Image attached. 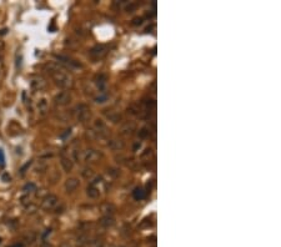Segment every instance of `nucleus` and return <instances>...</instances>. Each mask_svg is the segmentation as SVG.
<instances>
[{
    "label": "nucleus",
    "instance_id": "nucleus-3",
    "mask_svg": "<svg viewBox=\"0 0 281 247\" xmlns=\"http://www.w3.org/2000/svg\"><path fill=\"white\" fill-rule=\"evenodd\" d=\"M34 189H35V186H34L33 183H29V185H26V186H25V190H34Z\"/></svg>",
    "mask_w": 281,
    "mask_h": 247
},
{
    "label": "nucleus",
    "instance_id": "nucleus-1",
    "mask_svg": "<svg viewBox=\"0 0 281 247\" xmlns=\"http://www.w3.org/2000/svg\"><path fill=\"white\" fill-rule=\"evenodd\" d=\"M55 201H56V199H55L54 196H49V197H46V199H45L44 206H45L46 208H50V207H53V206H54Z\"/></svg>",
    "mask_w": 281,
    "mask_h": 247
},
{
    "label": "nucleus",
    "instance_id": "nucleus-4",
    "mask_svg": "<svg viewBox=\"0 0 281 247\" xmlns=\"http://www.w3.org/2000/svg\"><path fill=\"white\" fill-rule=\"evenodd\" d=\"M10 247H23V245H14V246H10Z\"/></svg>",
    "mask_w": 281,
    "mask_h": 247
},
{
    "label": "nucleus",
    "instance_id": "nucleus-2",
    "mask_svg": "<svg viewBox=\"0 0 281 247\" xmlns=\"http://www.w3.org/2000/svg\"><path fill=\"white\" fill-rule=\"evenodd\" d=\"M4 162H5V156H4V152H3V150L0 149V165H4Z\"/></svg>",
    "mask_w": 281,
    "mask_h": 247
}]
</instances>
